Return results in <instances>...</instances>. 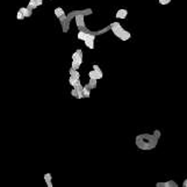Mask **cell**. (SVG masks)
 Returning a JSON list of instances; mask_svg holds the SVG:
<instances>
[{
	"label": "cell",
	"mask_w": 187,
	"mask_h": 187,
	"mask_svg": "<svg viewBox=\"0 0 187 187\" xmlns=\"http://www.w3.org/2000/svg\"><path fill=\"white\" fill-rule=\"evenodd\" d=\"M160 135L161 132L159 129H154L152 134H139L135 138L136 146L139 150H144V151L153 150L159 142Z\"/></svg>",
	"instance_id": "obj_1"
},
{
	"label": "cell",
	"mask_w": 187,
	"mask_h": 187,
	"mask_svg": "<svg viewBox=\"0 0 187 187\" xmlns=\"http://www.w3.org/2000/svg\"><path fill=\"white\" fill-rule=\"evenodd\" d=\"M109 29L113 31V34L117 37V38H120L121 41H128L130 37H131V34L128 31V30H125L118 22H112L110 24H109Z\"/></svg>",
	"instance_id": "obj_2"
},
{
	"label": "cell",
	"mask_w": 187,
	"mask_h": 187,
	"mask_svg": "<svg viewBox=\"0 0 187 187\" xmlns=\"http://www.w3.org/2000/svg\"><path fill=\"white\" fill-rule=\"evenodd\" d=\"M88 75H89V78H94V79L99 80V79H101L103 77V73H102V70L99 67V65L94 64L93 65V70L88 73Z\"/></svg>",
	"instance_id": "obj_3"
},
{
	"label": "cell",
	"mask_w": 187,
	"mask_h": 187,
	"mask_svg": "<svg viewBox=\"0 0 187 187\" xmlns=\"http://www.w3.org/2000/svg\"><path fill=\"white\" fill-rule=\"evenodd\" d=\"M94 41H95V34L91 33V34H88V37L84 42H85V45L88 49H94Z\"/></svg>",
	"instance_id": "obj_4"
},
{
	"label": "cell",
	"mask_w": 187,
	"mask_h": 187,
	"mask_svg": "<svg viewBox=\"0 0 187 187\" xmlns=\"http://www.w3.org/2000/svg\"><path fill=\"white\" fill-rule=\"evenodd\" d=\"M179 185L174 180H167V181H159L156 184V187H178Z\"/></svg>",
	"instance_id": "obj_5"
},
{
	"label": "cell",
	"mask_w": 187,
	"mask_h": 187,
	"mask_svg": "<svg viewBox=\"0 0 187 187\" xmlns=\"http://www.w3.org/2000/svg\"><path fill=\"white\" fill-rule=\"evenodd\" d=\"M72 59H73V60H77L79 64H81V63H82V51H81L80 49H78V50L72 55Z\"/></svg>",
	"instance_id": "obj_6"
},
{
	"label": "cell",
	"mask_w": 187,
	"mask_h": 187,
	"mask_svg": "<svg viewBox=\"0 0 187 187\" xmlns=\"http://www.w3.org/2000/svg\"><path fill=\"white\" fill-rule=\"evenodd\" d=\"M116 19H125L127 16H128V10L127 9H124V8H121V9H118L117 12H116Z\"/></svg>",
	"instance_id": "obj_7"
},
{
	"label": "cell",
	"mask_w": 187,
	"mask_h": 187,
	"mask_svg": "<svg viewBox=\"0 0 187 187\" xmlns=\"http://www.w3.org/2000/svg\"><path fill=\"white\" fill-rule=\"evenodd\" d=\"M19 10L23 14V16H24V17H29V16L31 15V13H33V10H31V9H29V8H27V7H21Z\"/></svg>",
	"instance_id": "obj_8"
},
{
	"label": "cell",
	"mask_w": 187,
	"mask_h": 187,
	"mask_svg": "<svg viewBox=\"0 0 187 187\" xmlns=\"http://www.w3.org/2000/svg\"><path fill=\"white\" fill-rule=\"evenodd\" d=\"M44 180H45L48 187H52V181H51L52 180V175L50 173H45L44 174Z\"/></svg>",
	"instance_id": "obj_9"
},
{
	"label": "cell",
	"mask_w": 187,
	"mask_h": 187,
	"mask_svg": "<svg viewBox=\"0 0 187 187\" xmlns=\"http://www.w3.org/2000/svg\"><path fill=\"white\" fill-rule=\"evenodd\" d=\"M55 15H56V17H57V19H59V17H62L63 15H65V12H64V9H63V8L57 7V8H55Z\"/></svg>",
	"instance_id": "obj_10"
},
{
	"label": "cell",
	"mask_w": 187,
	"mask_h": 187,
	"mask_svg": "<svg viewBox=\"0 0 187 187\" xmlns=\"http://www.w3.org/2000/svg\"><path fill=\"white\" fill-rule=\"evenodd\" d=\"M88 34H91V33H86V31H82V30H79V33H78V39H81V41H85L87 37H88Z\"/></svg>",
	"instance_id": "obj_11"
},
{
	"label": "cell",
	"mask_w": 187,
	"mask_h": 187,
	"mask_svg": "<svg viewBox=\"0 0 187 187\" xmlns=\"http://www.w3.org/2000/svg\"><path fill=\"white\" fill-rule=\"evenodd\" d=\"M69 73H70V75H71V77L75 78V79H80V74H79L78 70H74L73 67H71V69L69 70Z\"/></svg>",
	"instance_id": "obj_12"
},
{
	"label": "cell",
	"mask_w": 187,
	"mask_h": 187,
	"mask_svg": "<svg viewBox=\"0 0 187 187\" xmlns=\"http://www.w3.org/2000/svg\"><path fill=\"white\" fill-rule=\"evenodd\" d=\"M87 88H89V89H93V88H95L96 87V79H94V78H89V82L87 84V85H85Z\"/></svg>",
	"instance_id": "obj_13"
},
{
	"label": "cell",
	"mask_w": 187,
	"mask_h": 187,
	"mask_svg": "<svg viewBox=\"0 0 187 187\" xmlns=\"http://www.w3.org/2000/svg\"><path fill=\"white\" fill-rule=\"evenodd\" d=\"M69 81H70V84H71L72 87H77L79 84H81V82H80V79H75V78H73V77H71V75H70Z\"/></svg>",
	"instance_id": "obj_14"
},
{
	"label": "cell",
	"mask_w": 187,
	"mask_h": 187,
	"mask_svg": "<svg viewBox=\"0 0 187 187\" xmlns=\"http://www.w3.org/2000/svg\"><path fill=\"white\" fill-rule=\"evenodd\" d=\"M82 96H84V98H89V96H91V89L87 88L86 86L82 87Z\"/></svg>",
	"instance_id": "obj_15"
},
{
	"label": "cell",
	"mask_w": 187,
	"mask_h": 187,
	"mask_svg": "<svg viewBox=\"0 0 187 187\" xmlns=\"http://www.w3.org/2000/svg\"><path fill=\"white\" fill-rule=\"evenodd\" d=\"M27 8H29V9H35V8H37V3H36V0H30L29 1V3H28V7Z\"/></svg>",
	"instance_id": "obj_16"
},
{
	"label": "cell",
	"mask_w": 187,
	"mask_h": 187,
	"mask_svg": "<svg viewBox=\"0 0 187 187\" xmlns=\"http://www.w3.org/2000/svg\"><path fill=\"white\" fill-rule=\"evenodd\" d=\"M79 66H80V64H79L77 60H73V59H72V66H71V67H73L74 70H78Z\"/></svg>",
	"instance_id": "obj_17"
},
{
	"label": "cell",
	"mask_w": 187,
	"mask_h": 187,
	"mask_svg": "<svg viewBox=\"0 0 187 187\" xmlns=\"http://www.w3.org/2000/svg\"><path fill=\"white\" fill-rule=\"evenodd\" d=\"M172 0H158V2L160 3V5H163V6H165V5H168L170 2H171Z\"/></svg>",
	"instance_id": "obj_18"
},
{
	"label": "cell",
	"mask_w": 187,
	"mask_h": 187,
	"mask_svg": "<svg viewBox=\"0 0 187 187\" xmlns=\"http://www.w3.org/2000/svg\"><path fill=\"white\" fill-rule=\"evenodd\" d=\"M16 19H17V20H23V19H24L23 14H22L20 10H19V12H17V14H16Z\"/></svg>",
	"instance_id": "obj_19"
},
{
	"label": "cell",
	"mask_w": 187,
	"mask_h": 187,
	"mask_svg": "<svg viewBox=\"0 0 187 187\" xmlns=\"http://www.w3.org/2000/svg\"><path fill=\"white\" fill-rule=\"evenodd\" d=\"M71 94H72V96L78 98V92H77V89H75V88H73V89L71 91Z\"/></svg>",
	"instance_id": "obj_20"
},
{
	"label": "cell",
	"mask_w": 187,
	"mask_h": 187,
	"mask_svg": "<svg viewBox=\"0 0 187 187\" xmlns=\"http://www.w3.org/2000/svg\"><path fill=\"white\" fill-rule=\"evenodd\" d=\"M36 3H37V6H41L43 3V0H36Z\"/></svg>",
	"instance_id": "obj_21"
},
{
	"label": "cell",
	"mask_w": 187,
	"mask_h": 187,
	"mask_svg": "<svg viewBox=\"0 0 187 187\" xmlns=\"http://www.w3.org/2000/svg\"><path fill=\"white\" fill-rule=\"evenodd\" d=\"M182 186H184V187H187V179H185V180H184V182H182Z\"/></svg>",
	"instance_id": "obj_22"
}]
</instances>
